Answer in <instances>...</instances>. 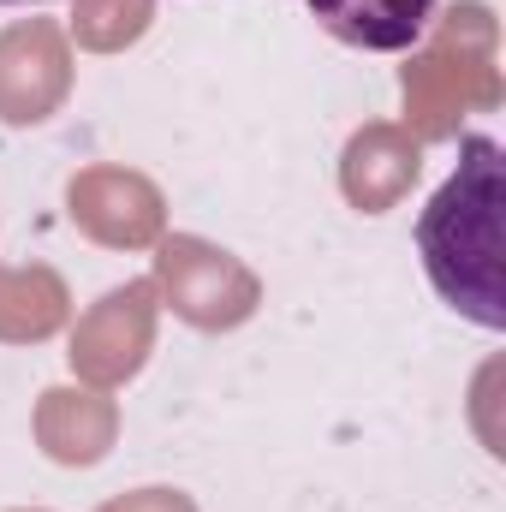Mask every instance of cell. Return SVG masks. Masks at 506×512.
<instances>
[{
  "label": "cell",
  "mask_w": 506,
  "mask_h": 512,
  "mask_svg": "<svg viewBox=\"0 0 506 512\" xmlns=\"http://www.w3.org/2000/svg\"><path fill=\"white\" fill-rule=\"evenodd\" d=\"M506 185H501V143L465 137L459 173L435 191L417 245L435 292L465 310L483 328H506Z\"/></svg>",
  "instance_id": "obj_1"
},
{
  "label": "cell",
  "mask_w": 506,
  "mask_h": 512,
  "mask_svg": "<svg viewBox=\"0 0 506 512\" xmlns=\"http://www.w3.org/2000/svg\"><path fill=\"white\" fill-rule=\"evenodd\" d=\"M328 36L370 48V54H399L429 30L435 0H310Z\"/></svg>",
  "instance_id": "obj_2"
}]
</instances>
